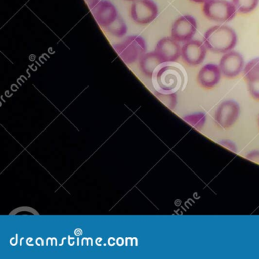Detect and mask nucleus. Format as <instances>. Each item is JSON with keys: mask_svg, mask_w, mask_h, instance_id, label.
I'll list each match as a JSON object with an SVG mask.
<instances>
[{"mask_svg": "<svg viewBox=\"0 0 259 259\" xmlns=\"http://www.w3.org/2000/svg\"><path fill=\"white\" fill-rule=\"evenodd\" d=\"M130 15L139 25L151 23L158 15V7L153 0H137L132 4Z\"/></svg>", "mask_w": 259, "mask_h": 259, "instance_id": "20e7f679", "label": "nucleus"}, {"mask_svg": "<svg viewBox=\"0 0 259 259\" xmlns=\"http://www.w3.org/2000/svg\"><path fill=\"white\" fill-rule=\"evenodd\" d=\"M248 87L251 97L259 101V81L248 82Z\"/></svg>", "mask_w": 259, "mask_h": 259, "instance_id": "a211bd4d", "label": "nucleus"}, {"mask_svg": "<svg viewBox=\"0 0 259 259\" xmlns=\"http://www.w3.org/2000/svg\"><path fill=\"white\" fill-rule=\"evenodd\" d=\"M233 5L238 13L241 14H248L255 10L258 5L259 0H233Z\"/></svg>", "mask_w": 259, "mask_h": 259, "instance_id": "2eb2a0df", "label": "nucleus"}, {"mask_svg": "<svg viewBox=\"0 0 259 259\" xmlns=\"http://www.w3.org/2000/svg\"><path fill=\"white\" fill-rule=\"evenodd\" d=\"M92 12L98 25L104 29L112 25L119 16L115 6L107 0L98 3Z\"/></svg>", "mask_w": 259, "mask_h": 259, "instance_id": "1a4fd4ad", "label": "nucleus"}, {"mask_svg": "<svg viewBox=\"0 0 259 259\" xmlns=\"http://www.w3.org/2000/svg\"><path fill=\"white\" fill-rule=\"evenodd\" d=\"M246 158L251 161L254 162L255 163L259 164V151H254L248 153L246 155Z\"/></svg>", "mask_w": 259, "mask_h": 259, "instance_id": "aec40b11", "label": "nucleus"}, {"mask_svg": "<svg viewBox=\"0 0 259 259\" xmlns=\"http://www.w3.org/2000/svg\"><path fill=\"white\" fill-rule=\"evenodd\" d=\"M192 2L196 3V4H204L207 2L208 0H190Z\"/></svg>", "mask_w": 259, "mask_h": 259, "instance_id": "4be33fe9", "label": "nucleus"}, {"mask_svg": "<svg viewBox=\"0 0 259 259\" xmlns=\"http://www.w3.org/2000/svg\"><path fill=\"white\" fill-rule=\"evenodd\" d=\"M239 104L234 101H226L218 107L215 113V121L221 128H227L233 126L239 117Z\"/></svg>", "mask_w": 259, "mask_h": 259, "instance_id": "6e6552de", "label": "nucleus"}, {"mask_svg": "<svg viewBox=\"0 0 259 259\" xmlns=\"http://www.w3.org/2000/svg\"><path fill=\"white\" fill-rule=\"evenodd\" d=\"M163 63V62L155 51L145 53L139 59L141 71L143 72L144 75L148 77L153 76L156 69Z\"/></svg>", "mask_w": 259, "mask_h": 259, "instance_id": "ddd939ff", "label": "nucleus"}, {"mask_svg": "<svg viewBox=\"0 0 259 259\" xmlns=\"http://www.w3.org/2000/svg\"><path fill=\"white\" fill-rule=\"evenodd\" d=\"M207 51V47L204 42L191 40L182 47L181 57L184 63L189 66H198L205 60Z\"/></svg>", "mask_w": 259, "mask_h": 259, "instance_id": "0eeeda50", "label": "nucleus"}, {"mask_svg": "<svg viewBox=\"0 0 259 259\" xmlns=\"http://www.w3.org/2000/svg\"><path fill=\"white\" fill-rule=\"evenodd\" d=\"M198 25L195 18L190 15L180 16L172 24L171 37L179 43H186L192 40Z\"/></svg>", "mask_w": 259, "mask_h": 259, "instance_id": "39448f33", "label": "nucleus"}, {"mask_svg": "<svg viewBox=\"0 0 259 259\" xmlns=\"http://www.w3.org/2000/svg\"><path fill=\"white\" fill-rule=\"evenodd\" d=\"M221 69L219 66L213 63L204 65L198 74V84L206 89H213L217 85L221 80Z\"/></svg>", "mask_w": 259, "mask_h": 259, "instance_id": "9b49d317", "label": "nucleus"}, {"mask_svg": "<svg viewBox=\"0 0 259 259\" xmlns=\"http://www.w3.org/2000/svg\"><path fill=\"white\" fill-rule=\"evenodd\" d=\"M244 62L243 57L234 51H230L225 53L220 60L219 66L223 76L227 78H234L240 75L243 71Z\"/></svg>", "mask_w": 259, "mask_h": 259, "instance_id": "423d86ee", "label": "nucleus"}, {"mask_svg": "<svg viewBox=\"0 0 259 259\" xmlns=\"http://www.w3.org/2000/svg\"><path fill=\"white\" fill-rule=\"evenodd\" d=\"M105 30L114 37H122L126 34L128 28H127L125 22L122 20V19H121V17L118 16L116 21Z\"/></svg>", "mask_w": 259, "mask_h": 259, "instance_id": "dca6fc26", "label": "nucleus"}, {"mask_svg": "<svg viewBox=\"0 0 259 259\" xmlns=\"http://www.w3.org/2000/svg\"><path fill=\"white\" fill-rule=\"evenodd\" d=\"M181 49L178 41L172 37H164L156 45L155 52L163 63H174L181 57Z\"/></svg>", "mask_w": 259, "mask_h": 259, "instance_id": "9d476101", "label": "nucleus"}, {"mask_svg": "<svg viewBox=\"0 0 259 259\" xmlns=\"http://www.w3.org/2000/svg\"><path fill=\"white\" fill-rule=\"evenodd\" d=\"M85 2L88 7L92 10L99 3V0H85Z\"/></svg>", "mask_w": 259, "mask_h": 259, "instance_id": "412c9836", "label": "nucleus"}, {"mask_svg": "<svg viewBox=\"0 0 259 259\" xmlns=\"http://www.w3.org/2000/svg\"><path fill=\"white\" fill-rule=\"evenodd\" d=\"M180 71L172 66H164L157 72V82L164 91H171L177 87L180 78Z\"/></svg>", "mask_w": 259, "mask_h": 259, "instance_id": "f8f14e48", "label": "nucleus"}, {"mask_svg": "<svg viewBox=\"0 0 259 259\" xmlns=\"http://www.w3.org/2000/svg\"><path fill=\"white\" fill-rule=\"evenodd\" d=\"M183 120L195 130H201L205 124L206 116L202 113H194L185 116L183 117Z\"/></svg>", "mask_w": 259, "mask_h": 259, "instance_id": "f3484780", "label": "nucleus"}, {"mask_svg": "<svg viewBox=\"0 0 259 259\" xmlns=\"http://www.w3.org/2000/svg\"><path fill=\"white\" fill-rule=\"evenodd\" d=\"M203 42L211 52L225 54L236 47L237 35L230 27L216 25L206 31Z\"/></svg>", "mask_w": 259, "mask_h": 259, "instance_id": "f257e3e1", "label": "nucleus"}, {"mask_svg": "<svg viewBox=\"0 0 259 259\" xmlns=\"http://www.w3.org/2000/svg\"><path fill=\"white\" fill-rule=\"evenodd\" d=\"M243 75L247 83L259 81V57L250 60L245 65Z\"/></svg>", "mask_w": 259, "mask_h": 259, "instance_id": "4468645a", "label": "nucleus"}, {"mask_svg": "<svg viewBox=\"0 0 259 259\" xmlns=\"http://www.w3.org/2000/svg\"><path fill=\"white\" fill-rule=\"evenodd\" d=\"M126 1H130V2H135V1H137V0H126Z\"/></svg>", "mask_w": 259, "mask_h": 259, "instance_id": "5701e85b", "label": "nucleus"}, {"mask_svg": "<svg viewBox=\"0 0 259 259\" xmlns=\"http://www.w3.org/2000/svg\"><path fill=\"white\" fill-rule=\"evenodd\" d=\"M202 11L209 20L219 23L233 20L237 13L233 3L227 0H208L203 5Z\"/></svg>", "mask_w": 259, "mask_h": 259, "instance_id": "f03ea898", "label": "nucleus"}, {"mask_svg": "<svg viewBox=\"0 0 259 259\" xmlns=\"http://www.w3.org/2000/svg\"><path fill=\"white\" fill-rule=\"evenodd\" d=\"M219 143L221 144V145L225 147L226 148L233 151V152H236L237 151V148H236V145L231 141L225 139V140L221 141Z\"/></svg>", "mask_w": 259, "mask_h": 259, "instance_id": "6ab92c4d", "label": "nucleus"}, {"mask_svg": "<svg viewBox=\"0 0 259 259\" xmlns=\"http://www.w3.org/2000/svg\"><path fill=\"white\" fill-rule=\"evenodd\" d=\"M113 48L126 64L137 61L147 50L145 40L139 36H130L121 43L113 45Z\"/></svg>", "mask_w": 259, "mask_h": 259, "instance_id": "7ed1b4c3", "label": "nucleus"}]
</instances>
